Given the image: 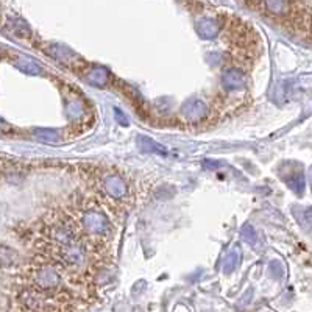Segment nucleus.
<instances>
[{
  "label": "nucleus",
  "mask_w": 312,
  "mask_h": 312,
  "mask_svg": "<svg viewBox=\"0 0 312 312\" xmlns=\"http://www.w3.org/2000/svg\"><path fill=\"white\" fill-rule=\"evenodd\" d=\"M83 225L92 234H105L109 230L108 219L100 212H88L83 217Z\"/></svg>",
  "instance_id": "obj_1"
},
{
  "label": "nucleus",
  "mask_w": 312,
  "mask_h": 312,
  "mask_svg": "<svg viewBox=\"0 0 312 312\" xmlns=\"http://www.w3.org/2000/svg\"><path fill=\"white\" fill-rule=\"evenodd\" d=\"M222 84L226 91H236V89H242L245 86L247 78L241 70L228 69V70H225V74L222 77Z\"/></svg>",
  "instance_id": "obj_2"
},
{
  "label": "nucleus",
  "mask_w": 312,
  "mask_h": 312,
  "mask_svg": "<svg viewBox=\"0 0 312 312\" xmlns=\"http://www.w3.org/2000/svg\"><path fill=\"white\" fill-rule=\"evenodd\" d=\"M103 186H105L106 192H108L111 197L117 198V200L124 198L125 194H127V184H125L124 178L119 177V175H108V177H105Z\"/></svg>",
  "instance_id": "obj_3"
},
{
  "label": "nucleus",
  "mask_w": 312,
  "mask_h": 312,
  "mask_svg": "<svg viewBox=\"0 0 312 312\" xmlns=\"http://www.w3.org/2000/svg\"><path fill=\"white\" fill-rule=\"evenodd\" d=\"M181 111L184 112V116L190 121H198V119H202L203 116H206V105L202 102V100H189L183 105Z\"/></svg>",
  "instance_id": "obj_4"
},
{
  "label": "nucleus",
  "mask_w": 312,
  "mask_h": 312,
  "mask_svg": "<svg viewBox=\"0 0 312 312\" xmlns=\"http://www.w3.org/2000/svg\"><path fill=\"white\" fill-rule=\"evenodd\" d=\"M197 33L200 35L203 39H212L219 33V25H217L215 20H212L209 17H205V19H202L200 22L197 23Z\"/></svg>",
  "instance_id": "obj_5"
},
{
  "label": "nucleus",
  "mask_w": 312,
  "mask_h": 312,
  "mask_svg": "<svg viewBox=\"0 0 312 312\" xmlns=\"http://www.w3.org/2000/svg\"><path fill=\"white\" fill-rule=\"evenodd\" d=\"M137 146L140 147V150L144 152H150V153H158V155H165V149L159 144H156L153 139L146 137V136H139L137 137Z\"/></svg>",
  "instance_id": "obj_6"
},
{
  "label": "nucleus",
  "mask_w": 312,
  "mask_h": 312,
  "mask_svg": "<svg viewBox=\"0 0 312 312\" xmlns=\"http://www.w3.org/2000/svg\"><path fill=\"white\" fill-rule=\"evenodd\" d=\"M16 66L20 70H23L25 74H30V75H38L39 74L38 64L32 58H28V56H23V55H20L19 58L16 60Z\"/></svg>",
  "instance_id": "obj_7"
},
{
  "label": "nucleus",
  "mask_w": 312,
  "mask_h": 312,
  "mask_svg": "<svg viewBox=\"0 0 312 312\" xmlns=\"http://www.w3.org/2000/svg\"><path fill=\"white\" fill-rule=\"evenodd\" d=\"M88 81L95 84V86H103V84L108 81V72L103 67H94L88 74Z\"/></svg>",
  "instance_id": "obj_8"
},
{
  "label": "nucleus",
  "mask_w": 312,
  "mask_h": 312,
  "mask_svg": "<svg viewBox=\"0 0 312 312\" xmlns=\"http://www.w3.org/2000/svg\"><path fill=\"white\" fill-rule=\"evenodd\" d=\"M286 183H287L289 187H291L294 192H297V194H301L303 189H304V177H303L301 172H295V174L289 175V177L286 178Z\"/></svg>",
  "instance_id": "obj_9"
},
{
  "label": "nucleus",
  "mask_w": 312,
  "mask_h": 312,
  "mask_svg": "<svg viewBox=\"0 0 312 312\" xmlns=\"http://www.w3.org/2000/svg\"><path fill=\"white\" fill-rule=\"evenodd\" d=\"M239 264V248H234V251L231 254H228L225 264H223V272L225 273H231Z\"/></svg>",
  "instance_id": "obj_10"
},
{
  "label": "nucleus",
  "mask_w": 312,
  "mask_h": 312,
  "mask_svg": "<svg viewBox=\"0 0 312 312\" xmlns=\"http://www.w3.org/2000/svg\"><path fill=\"white\" fill-rule=\"evenodd\" d=\"M35 134L38 136L39 140H44V142H55L56 140V131L53 130H36Z\"/></svg>",
  "instance_id": "obj_11"
},
{
  "label": "nucleus",
  "mask_w": 312,
  "mask_h": 312,
  "mask_svg": "<svg viewBox=\"0 0 312 312\" xmlns=\"http://www.w3.org/2000/svg\"><path fill=\"white\" fill-rule=\"evenodd\" d=\"M242 237L250 242V244H254V241H256V234H254V230H253V226L247 225L242 228Z\"/></svg>",
  "instance_id": "obj_12"
},
{
  "label": "nucleus",
  "mask_w": 312,
  "mask_h": 312,
  "mask_svg": "<svg viewBox=\"0 0 312 312\" xmlns=\"http://www.w3.org/2000/svg\"><path fill=\"white\" fill-rule=\"evenodd\" d=\"M114 116H116V121L122 125V127H128V119H127V116L124 114V112L119 109V108H114Z\"/></svg>",
  "instance_id": "obj_13"
},
{
  "label": "nucleus",
  "mask_w": 312,
  "mask_h": 312,
  "mask_svg": "<svg viewBox=\"0 0 312 312\" xmlns=\"http://www.w3.org/2000/svg\"><path fill=\"white\" fill-rule=\"evenodd\" d=\"M309 180H310V186H312V167L309 169Z\"/></svg>",
  "instance_id": "obj_14"
}]
</instances>
